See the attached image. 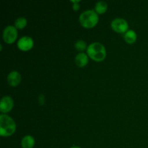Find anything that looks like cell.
<instances>
[{
    "label": "cell",
    "instance_id": "2e32d148",
    "mask_svg": "<svg viewBox=\"0 0 148 148\" xmlns=\"http://www.w3.org/2000/svg\"><path fill=\"white\" fill-rule=\"evenodd\" d=\"M79 5L78 4H74L73 5V10H75V11H77V10H79Z\"/></svg>",
    "mask_w": 148,
    "mask_h": 148
},
{
    "label": "cell",
    "instance_id": "5bb4252c",
    "mask_svg": "<svg viewBox=\"0 0 148 148\" xmlns=\"http://www.w3.org/2000/svg\"><path fill=\"white\" fill-rule=\"evenodd\" d=\"M75 48L77 49V50L79 51H83L85 49H87V44L84 40H79L75 43Z\"/></svg>",
    "mask_w": 148,
    "mask_h": 148
},
{
    "label": "cell",
    "instance_id": "9c48e42d",
    "mask_svg": "<svg viewBox=\"0 0 148 148\" xmlns=\"http://www.w3.org/2000/svg\"><path fill=\"white\" fill-rule=\"evenodd\" d=\"M75 63L79 67L86 66L88 63V56L85 53H79L75 57Z\"/></svg>",
    "mask_w": 148,
    "mask_h": 148
},
{
    "label": "cell",
    "instance_id": "6da1fadb",
    "mask_svg": "<svg viewBox=\"0 0 148 148\" xmlns=\"http://www.w3.org/2000/svg\"><path fill=\"white\" fill-rule=\"evenodd\" d=\"M16 124L14 120L6 114L0 116V135L1 137H9L14 133Z\"/></svg>",
    "mask_w": 148,
    "mask_h": 148
},
{
    "label": "cell",
    "instance_id": "9a60e30c",
    "mask_svg": "<svg viewBox=\"0 0 148 148\" xmlns=\"http://www.w3.org/2000/svg\"><path fill=\"white\" fill-rule=\"evenodd\" d=\"M45 103V97L43 95H39V103L40 104V105H43Z\"/></svg>",
    "mask_w": 148,
    "mask_h": 148
},
{
    "label": "cell",
    "instance_id": "52a82bcc",
    "mask_svg": "<svg viewBox=\"0 0 148 148\" xmlns=\"http://www.w3.org/2000/svg\"><path fill=\"white\" fill-rule=\"evenodd\" d=\"M17 46L19 49L24 51L30 50L33 46V39L28 36H23L21 38L19 39L17 42Z\"/></svg>",
    "mask_w": 148,
    "mask_h": 148
},
{
    "label": "cell",
    "instance_id": "30bf717a",
    "mask_svg": "<svg viewBox=\"0 0 148 148\" xmlns=\"http://www.w3.org/2000/svg\"><path fill=\"white\" fill-rule=\"evenodd\" d=\"M34 145L35 139L30 135L24 137L21 141V146L23 148H33Z\"/></svg>",
    "mask_w": 148,
    "mask_h": 148
},
{
    "label": "cell",
    "instance_id": "ba28073f",
    "mask_svg": "<svg viewBox=\"0 0 148 148\" xmlns=\"http://www.w3.org/2000/svg\"><path fill=\"white\" fill-rule=\"evenodd\" d=\"M9 85L12 87H16L21 82V75L17 71H12L7 76Z\"/></svg>",
    "mask_w": 148,
    "mask_h": 148
},
{
    "label": "cell",
    "instance_id": "5b68a950",
    "mask_svg": "<svg viewBox=\"0 0 148 148\" xmlns=\"http://www.w3.org/2000/svg\"><path fill=\"white\" fill-rule=\"evenodd\" d=\"M111 27L117 33H127L128 31L129 25L124 19L116 18L111 22Z\"/></svg>",
    "mask_w": 148,
    "mask_h": 148
},
{
    "label": "cell",
    "instance_id": "3957f363",
    "mask_svg": "<svg viewBox=\"0 0 148 148\" xmlns=\"http://www.w3.org/2000/svg\"><path fill=\"white\" fill-rule=\"evenodd\" d=\"M79 23L85 28H92L98 22V14L93 10H87L79 15Z\"/></svg>",
    "mask_w": 148,
    "mask_h": 148
},
{
    "label": "cell",
    "instance_id": "7a4b0ae2",
    "mask_svg": "<svg viewBox=\"0 0 148 148\" xmlns=\"http://www.w3.org/2000/svg\"><path fill=\"white\" fill-rule=\"evenodd\" d=\"M88 56L95 62H102L106 56V51L101 43L95 42L90 45L87 49Z\"/></svg>",
    "mask_w": 148,
    "mask_h": 148
},
{
    "label": "cell",
    "instance_id": "7c38bea8",
    "mask_svg": "<svg viewBox=\"0 0 148 148\" xmlns=\"http://www.w3.org/2000/svg\"><path fill=\"white\" fill-rule=\"evenodd\" d=\"M124 39L126 42L128 43H133L137 40V34L135 32L132 30H130L125 33L124 35Z\"/></svg>",
    "mask_w": 148,
    "mask_h": 148
},
{
    "label": "cell",
    "instance_id": "8992f818",
    "mask_svg": "<svg viewBox=\"0 0 148 148\" xmlns=\"http://www.w3.org/2000/svg\"><path fill=\"white\" fill-rule=\"evenodd\" d=\"M14 106V102L10 96H4L1 100L0 103V111L1 113L7 114L12 109Z\"/></svg>",
    "mask_w": 148,
    "mask_h": 148
},
{
    "label": "cell",
    "instance_id": "4fadbf2b",
    "mask_svg": "<svg viewBox=\"0 0 148 148\" xmlns=\"http://www.w3.org/2000/svg\"><path fill=\"white\" fill-rule=\"evenodd\" d=\"M14 25H15V27L17 29H23L27 25V20L25 17H20L16 20Z\"/></svg>",
    "mask_w": 148,
    "mask_h": 148
},
{
    "label": "cell",
    "instance_id": "277c9868",
    "mask_svg": "<svg viewBox=\"0 0 148 148\" xmlns=\"http://www.w3.org/2000/svg\"><path fill=\"white\" fill-rule=\"evenodd\" d=\"M17 38V30L15 27L9 25L4 28L3 32V39L7 43H12Z\"/></svg>",
    "mask_w": 148,
    "mask_h": 148
},
{
    "label": "cell",
    "instance_id": "e0dca14e",
    "mask_svg": "<svg viewBox=\"0 0 148 148\" xmlns=\"http://www.w3.org/2000/svg\"><path fill=\"white\" fill-rule=\"evenodd\" d=\"M70 148H81V147H77V146H75V147H70Z\"/></svg>",
    "mask_w": 148,
    "mask_h": 148
},
{
    "label": "cell",
    "instance_id": "8fae6325",
    "mask_svg": "<svg viewBox=\"0 0 148 148\" xmlns=\"http://www.w3.org/2000/svg\"><path fill=\"white\" fill-rule=\"evenodd\" d=\"M107 9H108V5H107L106 2L103 1H98L95 4V12L97 14H103L106 12Z\"/></svg>",
    "mask_w": 148,
    "mask_h": 148
}]
</instances>
